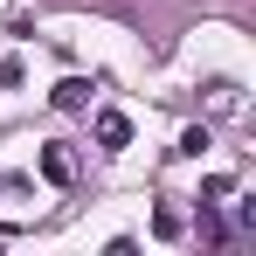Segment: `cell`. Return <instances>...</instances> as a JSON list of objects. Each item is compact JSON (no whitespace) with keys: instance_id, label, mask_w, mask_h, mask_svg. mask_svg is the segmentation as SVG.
Listing matches in <instances>:
<instances>
[{"instance_id":"cell-5","label":"cell","mask_w":256,"mask_h":256,"mask_svg":"<svg viewBox=\"0 0 256 256\" xmlns=\"http://www.w3.org/2000/svg\"><path fill=\"white\" fill-rule=\"evenodd\" d=\"M201 242H208V250H228V222H214V214H201Z\"/></svg>"},{"instance_id":"cell-3","label":"cell","mask_w":256,"mask_h":256,"mask_svg":"<svg viewBox=\"0 0 256 256\" xmlns=\"http://www.w3.org/2000/svg\"><path fill=\"white\" fill-rule=\"evenodd\" d=\"M48 97H56V111H84V104H90V84H84V76H62Z\"/></svg>"},{"instance_id":"cell-6","label":"cell","mask_w":256,"mask_h":256,"mask_svg":"<svg viewBox=\"0 0 256 256\" xmlns=\"http://www.w3.org/2000/svg\"><path fill=\"white\" fill-rule=\"evenodd\" d=\"M201 146H208V125H194V132H180V152H187V160H201Z\"/></svg>"},{"instance_id":"cell-4","label":"cell","mask_w":256,"mask_h":256,"mask_svg":"<svg viewBox=\"0 0 256 256\" xmlns=\"http://www.w3.org/2000/svg\"><path fill=\"white\" fill-rule=\"evenodd\" d=\"M208 111H236V84H228V76L208 84Z\"/></svg>"},{"instance_id":"cell-2","label":"cell","mask_w":256,"mask_h":256,"mask_svg":"<svg viewBox=\"0 0 256 256\" xmlns=\"http://www.w3.org/2000/svg\"><path fill=\"white\" fill-rule=\"evenodd\" d=\"M97 146H104V152H125L132 146V118L125 111H97Z\"/></svg>"},{"instance_id":"cell-1","label":"cell","mask_w":256,"mask_h":256,"mask_svg":"<svg viewBox=\"0 0 256 256\" xmlns=\"http://www.w3.org/2000/svg\"><path fill=\"white\" fill-rule=\"evenodd\" d=\"M76 152H70V146H42V180H56V187H76Z\"/></svg>"}]
</instances>
